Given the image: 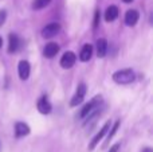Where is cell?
<instances>
[{
	"mask_svg": "<svg viewBox=\"0 0 153 152\" xmlns=\"http://www.w3.org/2000/svg\"><path fill=\"white\" fill-rule=\"evenodd\" d=\"M59 51V46L56 45V43L51 42L48 43V45H46L45 50H43V55L46 57V58H54V57L58 54Z\"/></svg>",
	"mask_w": 153,
	"mask_h": 152,
	"instance_id": "9c48e42d",
	"label": "cell"
},
{
	"mask_svg": "<svg viewBox=\"0 0 153 152\" xmlns=\"http://www.w3.org/2000/svg\"><path fill=\"white\" fill-rule=\"evenodd\" d=\"M59 31H61V26H59L58 23H48L47 26L43 27L42 37L43 38H53V37H55Z\"/></svg>",
	"mask_w": 153,
	"mask_h": 152,
	"instance_id": "5b68a950",
	"label": "cell"
},
{
	"mask_svg": "<svg viewBox=\"0 0 153 152\" xmlns=\"http://www.w3.org/2000/svg\"><path fill=\"white\" fill-rule=\"evenodd\" d=\"M138 18H140V15H138L137 11L129 10V11H126V13H125V23H126L128 26H134V24L138 22Z\"/></svg>",
	"mask_w": 153,
	"mask_h": 152,
	"instance_id": "30bf717a",
	"label": "cell"
},
{
	"mask_svg": "<svg viewBox=\"0 0 153 152\" xmlns=\"http://www.w3.org/2000/svg\"><path fill=\"white\" fill-rule=\"evenodd\" d=\"M51 0H34V4H32V7L35 8V10H40V8H45L46 5L50 4Z\"/></svg>",
	"mask_w": 153,
	"mask_h": 152,
	"instance_id": "2e32d148",
	"label": "cell"
},
{
	"mask_svg": "<svg viewBox=\"0 0 153 152\" xmlns=\"http://www.w3.org/2000/svg\"><path fill=\"white\" fill-rule=\"evenodd\" d=\"M118 127H120V121H116L114 123V125H113V128H109L110 131H109V135H108V142H110L111 139H113V136L117 133V131H118Z\"/></svg>",
	"mask_w": 153,
	"mask_h": 152,
	"instance_id": "e0dca14e",
	"label": "cell"
},
{
	"mask_svg": "<svg viewBox=\"0 0 153 152\" xmlns=\"http://www.w3.org/2000/svg\"><path fill=\"white\" fill-rule=\"evenodd\" d=\"M113 81L118 85H128L134 81V72L132 69H122L113 74Z\"/></svg>",
	"mask_w": 153,
	"mask_h": 152,
	"instance_id": "6da1fadb",
	"label": "cell"
},
{
	"mask_svg": "<svg viewBox=\"0 0 153 152\" xmlns=\"http://www.w3.org/2000/svg\"><path fill=\"white\" fill-rule=\"evenodd\" d=\"M108 53V40L101 38L97 40V55L98 58H103Z\"/></svg>",
	"mask_w": 153,
	"mask_h": 152,
	"instance_id": "7c38bea8",
	"label": "cell"
},
{
	"mask_svg": "<svg viewBox=\"0 0 153 152\" xmlns=\"http://www.w3.org/2000/svg\"><path fill=\"white\" fill-rule=\"evenodd\" d=\"M109 128H110V123H106L105 125L101 128V131L98 132L97 135H95L94 137H93V140L90 142V144H89V151H93L95 147L98 145V143L101 142V140L103 139V136H105L106 133H108V131H109Z\"/></svg>",
	"mask_w": 153,
	"mask_h": 152,
	"instance_id": "3957f363",
	"label": "cell"
},
{
	"mask_svg": "<svg viewBox=\"0 0 153 152\" xmlns=\"http://www.w3.org/2000/svg\"><path fill=\"white\" fill-rule=\"evenodd\" d=\"M91 55H93V46L87 43V45H85L83 47H82L81 54H79V59H81L82 62H87L91 58Z\"/></svg>",
	"mask_w": 153,
	"mask_h": 152,
	"instance_id": "5bb4252c",
	"label": "cell"
},
{
	"mask_svg": "<svg viewBox=\"0 0 153 152\" xmlns=\"http://www.w3.org/2000/svg\"><path fill=\"white\" fill-rule=\"evenodd\" d=\"M101 102H102V97H101V96L94 97V98H93L91 101L89 102V104H86L83 108H82L81 113H79V117H81V118H85L86 116H89L90 113H93L94 110H97L98 108H100Z\"/></svg>",
	"mask_w": 153,
	"mask_h": 152,
	"instance_id": "7a4b0ae2",
	"label": "cell"
},
{
	"mask_svg": "<svg viewBox=\"0 0 153 152\" xmlns=\"http://www.w3.org/2000/svg\"><path fill=\"white\" fill-rule=\"evenodd\" d=\"M30 133V127L24 123H16L15 124V135L16 137H23Z\"/></svg>",
	"mask_w": 153,
	"mask_h": 152,
	"instance_id": "4fadbf2b",
	"label": "cell"
},
{
	"mask_svg": "<svg viewBox=\"0 0 153 152\" xmlns=\"http://www.w3.org/2000/svg\"><path fill=\"white\" fill-rule=\"evenodd\" d=\"M30 63L27 61H20L19 62V66H18V72H19V78L23 81H26L27 78L30 77Z\"/></svg>",
	"mask_w": 153,
	"mask_h": 152,
	"instance_id": "52a82bcc",
	"label": "cell"
},
{
	"mask_svg": "<svg viewBox=\"0 0 153 152\" xmlns=\"http://www.w3.org/2000/svg\"><path fill=\"white\" fill-rule=\"evenodd\" d=\"M38 110H39L42 115H48L51 112V104L48 102L47 97H40L39 101H38Z\"/></svg>",
	"mask_w": 153,
	"mask_h": 152,
	"instance_id": "ba28073f",
	"label": "cell"
},
{
	"mask_svg": "<svg viewBox=\"0 0 153 152\" xmlns=\"http://www.w3.org/2000/svg\"><path fill=\"white\" fill-rule=\"evenodd\" d=\"M141 152H153V150H152L151 147H146V148H144V150L141 151Z\"/></svg>",
	"mask_w": 153,
	"mask_h": 152,
	"instance_id": "44dd1931",
	"label": "cell"
},
{
	"mask_svg": "<svg viewBox=\"0 0 153 152\" xmlns=\"http://www.w3.org/2000/svg\"><path fill=\"white\" fill-rule=\"evenodd\" d=\"M3 46V40H1V38H0V47Z\"/></svg>",
	"mask_w": 153,
	"mask_h": 152,
	"instance_id": "603a6c76",
	"label": "cell"
},
{
	"mask_svg": "<svg viewBox=\"0 0 153 152\" xmlns=\"http://www.w3.org/2000/svg\"><path fill=\"white\" fill-rule=\"evenodd\" d=\"M5 18H7V13H5V11H0V27L4 24Z\"/></svg>",
	"mask_w": 153,
	"mask_h": 152,
	"instance_id": "ac0fdd59",
	"label": "cell"
},
{
	"mask_svg": "<svg viewBox=\"0 0 153 152\" xmlns=\"http://www.w3.org/2000/svg\"><path fill=\"white\" fill-rule=\"evenodd\" d=\"M19 46H20V40L16 34H10V39H8V53H15L18 51Z\"/></svg>",
	"mask_w": 153,
	"mask_h": 152,
	"instance_id": "8fae6325",
	"label": "cell"
},
{
	"mask_svg": "<svg viewBox=\"0 0 153 152\" xmlns=\"http://www.w3.org/2000/svg\"><path fill=\"white\" fill-rule=\"evenodd\" d=\"M118 150H120V143H117V144H114L113 147L109 150V152H118Z\"/></svg>",
	"mask_w": 153,
	"mask_h": 152,
	"instance_id": "ffe728a7",
	"label": "cell"
},
{
	"mask_svg": "<svg viewBox=\"0 0 153 152\" xmlns=\"http://www.w3.org/2000/svg\"><path fill=\"white\" fill-rule=\"evenodd\" d=\"M118 16V8L116 5H110V7L106 8V12H105V20L106 22H113L117 19Z\"/></svg>",
	"mask_w": 153,
	"mask_h": 152,
	"instance_id": "9a60e30c",
	"label": "cell"
},
{
	"mask_svg": "<svg viewBox=\"0 0 153 152\" xmlns=\"http://www.w3.org/2000/svg\"><path fill=\"white\" fill-rule=\"evenodd\" d=\"M98 23H100V11H97L95 12V19H94V27L98 26Z\"/></svg>",
	"mask_w": 153,
	"mask_h": 152,
	"instance_id": "d6986e66",
	"label": "cell"
},
{
	"mask_svg": "<svg viewBox=\"0 0 153 152\" xmlns=\"http://www.w3.org/2000/svg\"><path fill=\"white\" fill-rule=\"evenodd\" d=\"M75 61H76L75 54L73 53V51H67V53H65L61 58V66L63 67V69H70V67L74 66Z\"/></svg>",
	"mask_w": 153,
	"mask_h": 152,
	"instance_id": "8992f818",
	"label": "cell"
},
{
	"mask_svg": "<svg viewBox=\"0 0 153 152\" xmlns=\"http://www.w3.org/2000/svg\"><path fill=\"white\" fill-rule=\"evenodd\" d=\"M122 1H124V3H132L133 0H122Z\"/></svg>",
	"mask_w": 153,
	"mask_h": 152,
	"instance_id": "7402d4cb",
	"label": "cell"
},
{
	"mask_svg": "<svg viewBox=\"0 0 153 152\" xmlns=\"http://www.w3.org/2000/svg\"><path fill=\"white\" fill-rule=\"evenodd\" d=\"M85 94H86V85H85V83H81V85L78 86V89H76L74 97H73L71 101H70V105H71V107H78V105L83 101Z\"/></svg>",
	"mask_w": 153,
	"mask_h": 152,
	"instance_id": "277c9868",
	"label": "cell"
}]
</instances>
